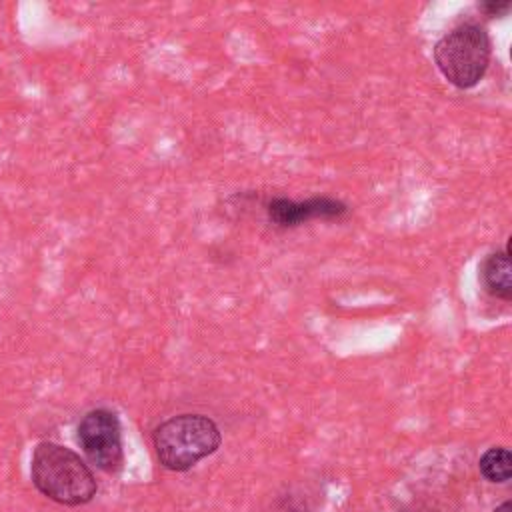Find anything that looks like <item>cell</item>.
Here are the masks:
<instances>
[{
    "label": "cell",
    "mask_w": 512,
    "mask_h": 512,
    "mask_svg": "<svg viewBox=\"0 0 512 512\" xmlns=\"http://www.w3.org/2000/svg\"><path fill=\"white\" fill-rule=\"evenodd\" d=\"M30 478L42 496L62 506H84L98 492L90 466L74 450L50 440L36 444Z\"/></svg>",
    "instance_id": "6da1fadb"
},
{
    "label": "cell",
    "mask_w": 512,
    "mask_h": 512,
    "mask_svg": "<svg viewBox=\"0 0 512 512\" xmlns=\"http://www.w3.org/2000/svg\"><path fill=\"white\" fill-rule=\"evenodd\" d=\"M158 462L172 472H186L220 448L222 434L204 414H178L160 422L152 432Z\"/></svg>",
    "instance_id": "7a4b0ae2"
},
{
    "label": "cell",
    "mask_w": 512,
    "mask_h": 512,
    "mask_svg": "<svg viewBox=\"0 0 512 512\" xmlns=\"http://www.w3.org/2000/svg\"><path fill=\"white\" fill-rule=\"evenodd\" d=\"M492 58V40L478 22H460L434 44V62L440 74L456 88L476 86Z\"/></svg>",
    "instance_id": "3957f363"
},
{
    "label": "cell",
    "mask_w": 512,
    "mask_h": 512,
    "mask_svg": "<svg viewBox=\"0 0 512 512\" xmlns=\"http://www.w3.org/2000/svg\"><path fill=\"white\" fill-rule=\"evenodd\" d=\"M78 444L92 466L106 474H116L124 464L122 428L116 412L94 408L78 424Z\"/></svg>",
    "instance_id": "277c9868"
},
{
    "label": "cell",
    "mask_w": 512,
    "mask_h": 512,
    "mask_svg": "<svg viewBox=\"0 0 512 512\" xmlns=\"http://www.w3.org/2000/svg\"><path fill=\"white\" fill-rule=\"evenodd\" d=\"M268 220L280 228H292L308 220H334L348 214V206L342 200L330 196H314L308 200L272 198L266 204Z\"/></svg>",
    "instance_id": "5b68a950"
},
{
    "label": "cell",
    "mask_w": 512,
    "mask_h": 512,
    "mask_svg": "<svg viewBox=\"0 0 512 512\" xmlns=\"http://www.w3.org/2000/svg\"><path fill=\"white\" fill-rule=\"evenodd\" d=\"M480 280L484 290L504 302L512 300V264L510 246L488 254L480 266Z\"/></svg>",
    "instance_id": "8992f818"
},
{
    "label": "cell",
    "mask_w": 512,
    "mask_h": 512,
    "mask_svg": "<svg viewBox=\"0 0 512 512\" xmlns=\"http://www.w3.org/2000/svg\"><path fill=\"white\" fill-rule=\"evenodd\" d=\"M478 468L488 482L504 484L512 476V454L506 446H492L480 456Z\"/></svg>",
    "instance_id": "52a82bcc"
},
{
    "label": "cell",
    "mask_w": 512,
    "mask_h": 512,
    "mask_svg": "<svg viewBox=\"0 0 512 512\" xmlns=\"http://www.w3.org/2000/svg\"><path fill=\"white\" fill-rule=\"evenodd\" d=\"M478 8L490 16V18H496V16H506L512 8V4L508 0H488V2H480Z\"/></svg>",
    "instance_id": "ba28073f"
},
{
    "label": "cell",
    "mask_w": 512,
    "mask_h": 512,
    "mask_svg": "<svg viewBox=\"0 0 512 512\" xmlns=\"http://www.w3.org/2000/svg\"><path fill=\"white\" fill-rule=\"evenodd\" d=\"M278 512H306V504H296L292 496H282L278 500Z\"/></svg>",
    "instance_id": "9c48e42d"
},
{
    "label": "cell",
    "mask_w": 512,
    "mask_h": 512,
    "mask_svg": "<svg viewBox=\"0 0 512 512\" xmlns=\"http://www.w3.org/2000/svg\"><path fill=\"white\" fill-rule=\"evenodd\" d=\"M494 512H512V502H510V500H504L500 506L494 508Z\"/></svg>",
    "instance_id": "30bf717a"
}]
</instances>
